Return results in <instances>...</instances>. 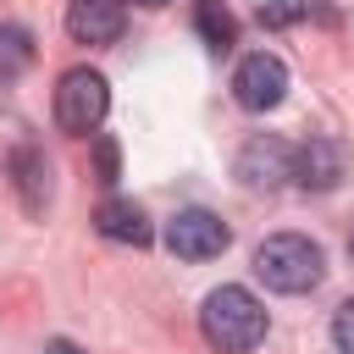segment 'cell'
<instances>
[{"instance_id":"10","label":"cell","mask_w":354,"mask_h":354,"mask_svg":"<svg viewBox=\"0 0 354 354\" xmlns=\"http://www.w3.org/2000/svg\"><path fill=\"white\" fill-rule=\"evenodd\" d=\"M94 227H100V238H111V243H133V249H144V243L155 238L149 216H144L133 199H105L100 216H94Z\"/></svg>"},{"instance_id":"5","label":"cell","mask_w":354,"mask_h":354,"mask_svg":"<svg viewBox=\"0 0 354 354\" xmlns=\"http://www.w3.org/2000/svg\"><path fill=\"white\" fill-rule=\"evenodd\" d=\"M232 243V232H227V221L221 216H210V210H177L171 221H166V249L177 254V260H216L221 249Z\"/></svg>"},{"instance_id":"15","label":"cell","mask_w":354,"mask_h":354,"mask_svg":"<svg viewBox=\"0 0 354 354\" xmlns=\"http://www.w3.org/2000/svg\"><path fill=\"white\" fill-rule=\"evenodd\" d=\"M94 166H100V183H116V144L111 138H94Z\"/></svg>"},{"instance_id":"2","label":"cell","mask_w":354,"mask_h":354,"mask_svg":"<svg viewBox=\"0 0 354 354\" xmlns=\"http://www.w3.org/2000/svg\"><path fill=\"white\" fill-rule=\"evenodd\" d=\"M321 271H326V260L304 232H277L254 249V277L271 293H310L321 282Z\"/></svg>"},{"instance_id":"9","label":"cell","mask_w":354,"mask_h":354,"mask_svg":"<svg viewBox=\"0 0 354 354\" xmlns=\"http://www.w3.org/2000/svg\"><path fill=\"white\" fill-rule=\"evenodd\" d=\"M11 183H17L22 210L28 216H44V205H50V160L33 144H17L11 149Z\"/></svg>"},{"instance_id":"8","label":"cell","mask_w":354,"mask_h":354,"mask_svg":"<svg viewBox=\"0 0 354 354\" xmlns=\"http://www.w3.org/2000/svg\"><path fill=\"white\" fill-rule=\"evenodd\" d=\"M343 166H348V155L337 138H310L304 149H293V183L299 188H337Z\"/></svg>"},{"instance_id":"16","label":"cell","mask_w":354,"mask_h":354,"mask_svg":"<svg viewBox=\"0 0 354 354\" xmlns=\"http://www.w3.org/2000/svg\"><path fill=\"white\" fill-rule=\"evenodd\" d=\"M44 354H83V348H77V343H66V337H55V343H50Z\"/></svg>"},{"instance_id":"17","label":"cell","mask_w":354,"mask_h":354,"mask_svg":"<svg viewBox=\"0 0 354 354\" xmlns=\"http://www.w3.org/2000/svg\"><path fill=\"white\" fill-rule=\"evenodd\" d=\"M138 6H166V0H138Z\"/></svg>"},{"instance_id":"13","label":"cell","mask_w":354,"mask_h":354,"mask_svg":"<svg viewBox=\"0 0 354 354\" xmlns=\"http://www.w3.org/2000/svg\"><path fill=\"white\" fill-rule=\"evenodd\" d=\"M315 11V0H266L260 6V22L266 28H293V22H304Z\"/></svg>"},{"instance_id":"6","label":"cell","mask_w":354,"mask_h":354,"mask_svg":"<svg viewBox=\"0 0 354 354\" xmlns=\"http://www.w3.org/2000/svg\"><path fill=\"white\" fill-rule=\"evenodd\" d=\"M127 28V0H72L66 6V33L77 44H116Z\"/></svg>"},{"instance_id":"14","label":"cell","mask_w":354,"mask_h":354,"mask_svg":"<svg viewBox=\"0 0 354 354\" xmlns=\"http://www.w3.org/2000/svg\"><path fill=\"white\" fill-rule=\"evenodd\" d=\"M332 343H337L343 354H354V299L337 304V315H332Z\"/></svg>"},{"instance_id":"11","label":"cell","mask_w":354,"mask_h":354,"mask_svg":"<svg viewBox=\"0 0 354 354\" xmlns=\"http://www.w3.org/2000/svg\"><path fill=\"white\" fill-rule=\"evenodd\" d=\"M194 28H199V39H205L210 50H232V44H238V22H232V11H227L221 0H199V6H194Z\"/></svg>"},{"instance_id":"4","label":"cell","mask_w":354,"mask_h":354,"mask_svg":"<svg viewBox=\"0 0 354 354\" xmlns=\"http://www.w3.org/2000/svg\"><path fill=\"white\" fill-rule=\"evenodd\" d=\"M282 94H288V66H282V55L254 50V55L238 61V72H232V100H238L243 111H271V105H282Z\"/></svg>"},{"instance_id":"1","label":"cell","mask_w":354,"mask_h":354,"mask_svg":"<svg viewBox=\"0 0 354 354\" xmlns=\"http://www.w3.org/2000/svg\"><path fill=\"white\" fill-rule=\"evenodd\" d=\"M199 326L221 354H249L266 337V304L249 288H216L199 310Z\"/></svg>"},{"instance_id":"3","label":"cell","mask_w":354,"mask_h":354,"mask_svg":"<svg viewBox=\"0 0 354 354\" xmlns=\"http://www.w3.org/2000/svg\"><path fill=\"white\" fill-rule=\"evenodd\" d=\"M105 111H111V88H105V77L100 72H88V66H72L61 83H55V122H61V133H94L100 122H105Z\"/></svg>"},{"instance_id":"7","label":"cell","mask_w":354,"mask_h":354,"mask_svg":"<svg viewBox=\"0 0 354 354\" xmlns=\"http://www.w3.org/2000/svg\"><path fill=\"white\" fill-rule=\"evenodd\" d=\"M238 177L249 188H277V183L293 177V149L282 138H249L243 155H238Z\"/></svg>"},{"instance_id":"12","label":"cell","mask_w":354,"mask_h":354,"mask_svg":"<svg viewBox=\"0 0 354 354\" xmlns=\"http://www.w3.org/2000/svg\"><path fill=\"white\" fill-rule=\"evenodd\" d=\"M28 66H33V39H28V28H17V22H0V83L22 77Z\"/></svg>"}]
</instances>
